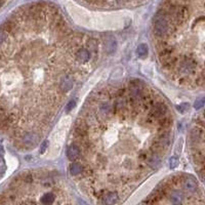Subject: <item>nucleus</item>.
Listing matches in <instances>:
<instances>
[{
	"mask_svg": "<svg viewBox=\"0 0 205 205\" xmlns=\"http://www.w3.org/2000/svg\"><path fill=\"white\" fill-rule=\"evenodd\" d=\"M5 38H6V33L4 31H0V44L5 40Z\"/></svg>",
	"mask_w": 205,
	"mask_h": 205,
	"instance_id": "nucleus-18",
	"label": "nucleus"
},
{
	"mask_svg": "<svg viewBox=\"0 0 205 205\" xmlns=\"http://www.w3.org/2000/svg\"><path fill=\"white\" fill-rule=\"evenodd\" d=\"M146 160H147L148 164L152 167V168H155L156 166L159 165L161 158H160V156H158V154L153 153V154H151V155H148V157H147Z\"/></svg>",
	"mask_w": 205,
	"mask_h": 205,
	"instance_id": "nucleus-7",
	"label": "nucleus"
},
{
	"mask_svg": "<svg viewBox=\"0 0 205 205\" xmlns=\"http://www.w3.org/2000/svg\"><path fill=\"white\" fill-rule=\"evenodd\" d=\"M76 58L77 59H79L80 62L84 63V62H87L89 58H90V54L87 49H79L76 53Z\"/></svg>",
	"mask_w": 205,
	"mask_h": 205,
	"instance_id": "nucleus-9",
	"label": "nucleus"
},
{
	"mask_svg": "<svg viewBox=\"0 0 205 205\" xmlns=\"http://www.w3.org/2000/svg\"><path fill=\"white\" fill-rule=\"evenodd\" d=\"M136 54L139 55L140 58L147 57V54H148V46L146 45V44H140V45L137 46Z\"/></svg>",
	"mask_w": 205,
	"mask_h": 205,
	"instance_id": "nucleus-11",
	"label": "nucleus"
},
{
	"mask_svg": "<svg viewBox=\"0 0 205 205\" xmlns=\"http://www.w3.org/2000/svg\"><path fill=\"white\" fill-rule=\"evenodd\" d=\"M3 153H4V151H3V148L2 147H0V155H3Z\"/></svg>",
	"mask_w": 205,
	"mask_h": 205,
	"instance_id": "nucleus-20",
	"label": "nucleus"
},
{
	"mask_svg": "<svg viewBox=\"0 0 205 205\" xmlns=\"http://www.w3.org/2000/svg\"><path fill=\"white\" fill-rule=\"evenodd\" d=\"M169 30V23L166 16L162 12L157 13L155 18L154 24V33L157 37H163L167 34Z\"/></svg>",
	"mask_w": 205,
	"mask_h": 205,
	"instance_id": "nucleus-1",
	"label": "nucleus"
},
{
	"mask_svg": "<svg viewBox=\"0 0 205 205\" xmlns=\"http://www.w3.org/2000/svg\"><path fill=\"white\" fill-rule=\"evenodd\" d=\"M167 112V108L162 102L156 103L154 106L152 107L151 110V115L156 118H161L165 116V113Z\"/></svg>",
	"mask_w": 205,
	"mask_h": 205,
	"instance_id": "nucleus-2",
	"label": "nucleus"
},
{
	"mask_svg": "<svg viewBox=\"0 0 205 205\" xmlns=\"http://www.w3.org/2000/svg\"><path fill=\"white\" fill-rule=\"evenodd\" d=\"M54 199H55V195L54 193H46L44 194L41 198V203L43 204H50V203H54Z\"/></svg>",
	"mask_w": 205,
	"mask_h": 205,
	"instance_id": "nucleus-10",
	"label": "nucleus"
},
{
	"mask_svg": "<svg viewBox=\"0 0 205 205\" xmlns=\"http://www.w3.org/2000/svg\"><path fill=\"white\" fill-rule=\"evenodd\" d=\"M70 172L73 174V176H78L79 173L82 172V166L79 163H73L71 164L70 166Z\"/></svg>",
	"mask_w": 205,
	"mask_h": 205,
	"instance_id": "nucleus-12",
	"label": "nucleus"
},
{
	"mask_svg": "<svg viewBox=\"0 0 205 205\" xmlns=\"http://www.w3.org/2000/svg\"><path fill=\"white\" fill-rule=\"evenodd\" d=\"M80 155V149L76 145H71L67 150V156L70 160H74L76 159L78 156Z\"/></svg>",
	"mask_w": 205,
	"mask_h": 205,
	"instance_id": "nucleus-6",
	"label": "nucleus"
},
{
	"mask_svg": "<svg viewBox=\"0 0 205 205\" xmlns=\"http://www.w3.org/2000/svg\"><path fill=\"white\" fill-rule=\"evenodd\" d=\"M189 107H190L189 104L184 103V104H182V105H180V106H177V109L178 112H181V113H185V112L189 109Z\"/></svg>",
	"mask_w": 205,
	"mask_h": 205,
	"instance_id": "nucleus-14",
	"label": "nucleus"
},
{
	"mask_svg": "<svg viewBox=\"0 0 205 205\" xmlns=\"http://www.w3.org/2000/svg\"><path fill=\"white\" fill-rule=\"evenodd\" d=\"M182 186H184V188L187 190L189 192H196L197 189H198V186H197L196 182L194 178H191V177H188L184 180V182H182Z\"/></svg>",
	"mask_w": 205,
	"mask_h": 205,
	"instance_id": "nucleus-4",
	"label": "nucleus"
},
{
	"mask_svg": "<svg viewBox=\"0 0 205 205\" xmlns=\"http://www.w3.org/2000/svg\"><path fill=\"white\" fill-rule=\"evenodd\" d=\"M47 146H48V141H44L43 143L41 144V147H40V154H43V153L46 151Z\"/></svg>",
	"mask_w": 205,
	"mask_h": 205,
	"instance_id": "nucleus-17",
	"label": "nucleus"
},
{
	"mask_svg": "<svg viewBox=\"0 0 205 205\" xmlns=\"http://www.w3.org/2000/svg\"><path fill=\"white\" fill-rule=\"evenodd\" d=\"M5 170H6V167L5 166H2V167H0V178H1L3 176H4V172H5Z\"/></svg>",
	"mask_w": 205,
	"mask_h": 205,
	"instance_id": "nucleus-19",
	"label": "nucleus"
},
{
	"mask_svg": "<svg viewBox=\"0 0 205 205\" xmlns=\"http://www.w3.org/2000/svg\"><path fill=\"white\" fill-rule=\"evenodd\" d=\"M106 48H107V53L112 54L114 53L116 49V40L113 38L112 36H108L106 40Z\"/></svg>",
	"mask_w": 205,
	"mask_h": 205,
	"instance_id": "nucleus-8",
	"label": "nucleus"
},
{
	"mask_svg": "<svg viewBox=\"0 0 205 205\" xmlns=\"http://www.w3.org/2000/svg\"><path fill=\"white\" fill-rule=\"evenodd\" d=\"M178 163H180V161H178V158L177 157L170 158V160H169V167H170V168H176V167L178 165Z\"/></svg>",
	"mask_w": 205,
	"mask_h": 205,
	"instance_id": "nucleus-13",
	"label": "nucleus"
},
{
	"mask_svg": "<svg viewBox=\"0 0 205 205\" xmlns=\"http://www.w3.org/2000/svg\"><path fill=\"white\" fill-rule=\"evenodd\" d=\"M73 86V80L70 76H64L59 82V88L63 91H69Z\"/></svg>",
	"mask_w": 205,
	"mask_h": 205,
	"instance_id": "nucleus-3",
	"label": "nucleus"
},
{
	"mask_svg": "<svg viewBox=\"0 0 205 205\" xmlns=\"http://www.w3.org/2000/svg\"><path fill=\"white\" fill-rule=\"evenodd\" d=\"M75 105H76V102L74 100H72L71 102L67 105V107H66V113H69V112L73 109L74 107H75Z\"/></svg>",
	"mask_w": 205,
	"mask_h": 205,
	"instance_id": "nucleus-15",
	"label": "nucleus"
},
{
	"mask_svg": "<svg viewBox=\"0 0 205 205\" xmlns=\"http://www.w3.org/2000/svg\"><path fill=\"white\" fill-rule=\"evenodd\" d=\"M203 105H204L203 99H199V100H196V103H195V105H194V107H195V109H200L201 107H203Z\"/></svg>",
	"mask_w": 205,
	"mask_h": 205,
	"instance_id": "nucleus-16",
	"label": "nucleus"
},
{
	"mask_svg": "<svg viewBox=\"0 0 205 205\" xmlns=\"http://www.w3.org/2000/svg\"><path fill=\"white\" fill-rule=\"evenodd\" d=\"M102 202L105 204H114L118 202V195L115 192H108L104 197H102Z\"/></svg>",
	"mask_w": 205,
	"mask_h": 205,
	"instance_id": "nucleus-5",
	"label": "nucleus"
}]
</instances>
